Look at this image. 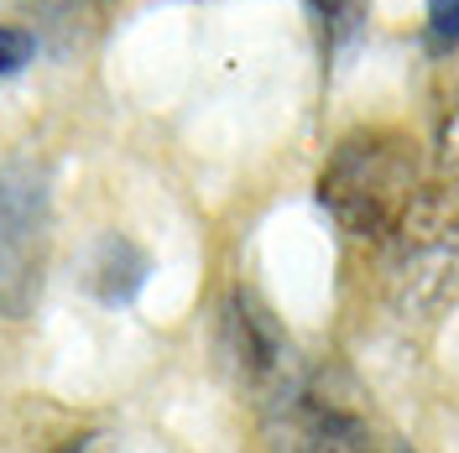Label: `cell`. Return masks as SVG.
Wrapping results in <instances>:
<instances>
[{"instance_id":"obj_13","label":"cell","mask_w":459,"mask_h":453,"mask_svg":"<svg viewBox=\"0 0 459 453\" xmlns=\"http://www.w3.org/2000/svg\"><path fill=\"white\" fill-rule=\"evenodd\" d=\"M74 5H84V0H74Z\"/></svg>"},{"instance_id":"obj_3","label":"cell","mask_w":459,"mask_h":453,"mask_svg":"<svg viewBox=\"0 0 459 453\" xmlns=\"http://www.w3.org/2000/svg\"><path fill=\"white\" fill-rule=\"evenodd\" d=\"M48 177L31 162L0 167V318H27L48 271Z\"/></svg>"},{"instance_id":"obj_2","label":"cell","mask_w":459,"mask_h":453,"mask_svg":"<svg viewBox=\"0 0 459 453\" xmlns=\"http://www.w3.org/2000/svg\"><path fill=\"white\" fill-rule=\"evenodd\" d=\"M392 297L407 323H438L459 303V183H429L386 240Z\"/></svg>"},{"instance_id":"obj_11","label":"cell","mask_w":459,"mask_h":453,"mask_svg":"<svg viewBox=\"0 0 459 453\" xmlns=\"http://www.w3.org/2000/svg\"><path fill=\"white\" fill-rule=\"evenodd\" d=\"M57 453H94V449H89V438H84V443H68V449H57Z\"/></svg>"},{"instance_id":"obj_12","label":"cell","mask_w":459,"mask_h":453,"mask_svg":"<svg viewBox=\"0 0 459 453\" xmlns=\"http://www.w3.org/2000/svg\"><path fill=\"white\" fill-rule=\"evenodd\" d=\"M397 453H412V449H407V443H402V449H397Z\"/></svg>"},{"instance_id":"obj_8","label":"cell","mask_w":459,"mask_h":453,"mask_svg":"<svg viewBox=\"0 0 459 453\" xmlns=\"http://www.w3.org/2000/svg\"><path fill=\"white\" fill-rule=\"evenodd\" d=\"M429 47L433 53H449L459 47V0H429Z\"/></svg>"},{"instance_id":"obj_4","label":"cell","mask_w":459,"mask_h":453,"mask_svg":"<svg viewBox=\"0 0 459 453\" xmlns=\"http://www.w3.org/2000/svg\"><path fill=\"white\" fill-rule=\"evenodd\" d=\"M282 453H381V443H376L371 423L355 406L318 397V391H303L287 406Z\"/></svg>"},{"instance_id":"obj_5","label":"cell","mask_w":459,"mask_h":453,"mask_svg":"<svg viewBox=\"0 0 459 453\" xmlns=\"http://www.w3.org/2000/svg\"><path fill=\"white\" fill-rule=\"evenodd\" d=\"M225 355L251 386H272L287 365V334L256 292H235L225 308Z\"/></svg>"},{"instance_id":"obj_10","label":"cell","mask_w":459,"mask_h":453,"mask_svg":"<svg viewBox=\"0 0 459 453\" xmlns=\"http://www.w3.org/2000/svg\"><path fill=\"white\" fill-rule=\"evenodd\" d=\"M438 167L449 172V177H459V105L455 110H444V120H438Z\"/></svg>"},{"instance_id":"obj_7","label":"cell","mask_w":459,"mask_h":453,"mask_svg":"<svg viewBox=\"0 0 459 453\" xmlns=\"http://www.w3.org/2000/svg\"><path fill=\"white\" fill-rule=\"evenodd\" d=\"M303 5H308V27L318 37V57L334 68L355 47V37L371 16V0H303Z\"/></svg>"},{"instance_id":"obj_6","label":"cell","mask_w":459,"mask_h":453,"mask_svg":"<svg viewBox=\"0 0 459 453\" xmlns=\"http://www.w3.org/2000/svg\"><path fill=\"white\" fill-rule=\"evenodd\" d=\"M146 271H152V261L142 245H131L126 235H105L94 251V266H89V286L105 308H126L146 286Z\"/></svg>"},{"instance_id":"obj_1","label":"cell","mask_w":459,"mask_h":453,"mask_svg":"<svg viewBox=\"0 0 459 453\" xmlns=\"http://www.w3.org/2000/svg\"><path fill=\"white\" fill-rule=\"evenodd\" d=\"M429 188L423 177V151L407 131L392 125H366L355 136H344L329 162L318 172V203L329 209V219L355 235L386 245L412 199Z\"/></svg>"},{"instance_id":"obj_9","label":"cell","mask_w":459,"mask_h":453,"mask_svg":"<svg viewBox=\"0 0 459 453\" xmlns=\"http://www.w3.org/2000/svg\"><path fill=\"white\" fill-rule=\"evenodd\" d=\"M37 53V37L27 27H0V79L5 73H22Z\"/></svg>"}]
</instances>
